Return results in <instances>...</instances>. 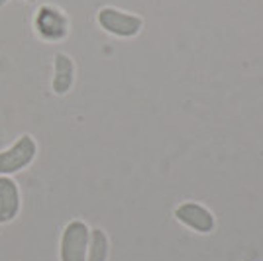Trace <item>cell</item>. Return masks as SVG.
<instances>
[{
  "label": "cell",
  "instance_id": "cell-7",
  "mask_svg": "<svg viewBox=\"0 0 263 261\" xmlns=\"http://www.w3.org/2000/svg\"><path fill=\"white\" fill-rule=\"evenodd\" d=\"M75 81V63L67 53H55L53 57V81L51 88L55 95H67Z\"/></svg>",
  "mask_w": 263,
  "mask_h": 261
},
{
  "label": "cell",
  "instance_id": "cell-1",
  "mask_svg": "<svg viewBox=\"0 0 263 261\" xmlns=\"http://www.w3.org/2000/svg\"><path fill=\"white\" fill-rule=\"evenodd\" d=\"M37 155V143L30 134L20 136L12 143L8 150L0 152V175L10 177V175L24 171Z\"/></svg>",
  "mask_w": 263,
  "mask_h": 261
},
{
  "label": "cell",
  "instance_id": "cell-4",
  "mask_svg": "<svg viewBox=\"0 0 263 261\" xmlns=\"http://www.w3.org/2000/svg\"><path fill=\"white\" fill-rule=\"evenodd\" d=\"M33 26L37 35L45 42H59L63 40L69 32V22H67L65 14L55 8V6H40V10L33 18Z\"/></svg>",
  "mask_w": 263,
  "mask_h": 261
},
{
  "label": "cell",
  "instance_id": "cell-8",
  "mask_svg": "<svg viewBox=\"0 0 263 261\" xmlns=\"http://www.w3.org/2000/svg\"><path fill=\"white\" fill-rule=\"evenodd\" d=\"M108 257V238L100 228L90 230L88 238L87 261H106Z\"/></svg>",
  "mask_w": 263,
  "mask_h": 261
},
{
  "label": "cell",
  "instance_id": "cell-10",
  "mask_svg": "<svg viewBox=\"0 0 263 261\" xmlns=\"http://www.w3.org/2000/svg\"><path fill=\"white\" fill-rule=\"evenodd\" d=\"M26 2H35V0H26Z\"/></svg>",
  "mask_w": 263,
  "mask_h": 261
},
{
  "label": "cell",
  "instance_id": "cell-9",
  "mask_svg": "<svg viewBox=\"0 0 263 261\" xmlns=\"http://www.w3.org/2000/svg\"><path fill=\"white\" fill-rule=\"evenodd\" d=\"M8 2H10V0H0V6H6Z\"/></svg>",
  "mask_w": 263,
  "mask_h": 261
},
{
  "label": "cell",
  "instance_id": "cell-6",
  "mask_svg": "<svg viewBox=\"0 0 263 261\" xmlns=\"http://www.w3.org/2000/svg\"><path fill=\"white\" fill-rule=\"evenodd\" d=\"M175 216L186 224L189 228L197 230L200 234H206L214 228V218L210 214L206 208H202L200 204H195V202H186L183 207H179L175 210Z\"/></svg>",
  "mask_w": 263,
  "mask_h": 261
},
{
  "label": "cell",
  "instance_id": "cell-2",
  "mask_svg": "<svg viewBox=\"0 0 263 261\" xmlns=\"http://www.w3.org/2000/svg\"><path fill=\"white\" fill-rule=\"evenodd\" d=\"M97 22L106 33H112L116 38H134L142 32L143 20L136 14L118 10L112 6L100 8L97 14Z\"/></svg>",
  "mask_w": 263,
  "mask_h": 261
},
{
  "label": "cell",
  "instance_id": "cell-3",
  "mask_svg": "<svg viewBox=\"0 0 263 261\" xmlns=\"http://www.w3.org/2000/svg\"><path fill=\"white\" fill-rule=\"evenodd\" d=\"M88 238H90V230L87 224L81 220H71L61 236V246H59L61 261H87Z\"/></svg>",
  "mask_w": 263,
  "mask_h": 261
},
{
  "label": "cell",
  "instance_id": "cell-5",
  "mask_svg": "<svg viewBox=\"0 0 263 261\" xmlns=\"http://www.w3.org/2000/svg\"><path fill=\"white\" fill-rule=\"evenodd\" d=\"M20 212V189L12 177L0 175V224H10Z\"/></svg>",
  "mask_w": 263,
  "mask_h": 261
}]
</instances>
